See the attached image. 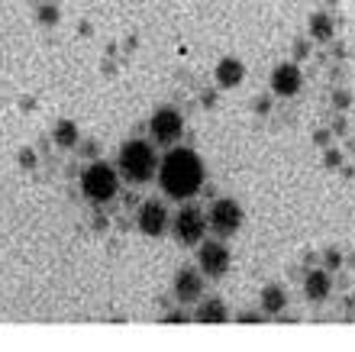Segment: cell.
Returning <instances> with one entry per match:
<instances>
[{
  "mask_svg": "<svg viewBox=\"0 0 355 352\" xmlns=\"http://www.w3.org/2000/svg\"><path fill=\"white\" fill-rule=\"evenodd\" d=\"M159 181L171 201H187L204 185V162L194 149H171L159 162Z\"/></svg>",
  "mask_w": 355,
  "mask_h": 352,
  "instance_id": "cell-1",
  "label": "cell"
},
{
  "mask_svg": "<svg viewBox=\"0 0 355 352\" xmlns=\"http://www.w3.org/2000/svg\"><path fill=\"white\" fill-rule=\"evenodd\" d=\"M116 171H120V178H126L130 185H146V181L159 171V158H155V152H152L149 142L130 140V142H123L120 146Z\"/></svg>",
  "mask_w": 355,
  "mask_h": 352,
  "instance_id": "cell-2",
  "label": "cell"
},
{
  "mask_svg": "<svg viewBox=\"0 0 355 352\" xmlns=\"http://www.w3.org/2000/svg\"><path fill=\"white\" fill-rule=\"evenodd\" d=\"M120 191V171L107 162H94L85 168L81 175V194L91 201V204H110Z\"/></svg>",
  "mask_w": 355,
  "mask_h": 352,
  "instance_id": "cell-3",
  "label": "cell"
},
{
  "mask_svg": "<svg viewBox=\"0 0 355 352\" xmlns=\"http://www.w3.org/2000/svg\"><path fill=\"white\" fill-rule=\"evenodd\" d=\"M207 233V213L200 210V207L187 204L178 210L175 217V240L181 242V246H197V242L204 240Z\"/></svg>",
  "mask_w": 355,
  "mask_h": 352,
  "instance_id": "cell-4",
  "label": "cell"
},
{
  "mask_svg": "<svg viewBox=\"0 0 355 352\" xmlns=\"http://www.w3.org/2000/svg\"><path fill=\"white\" fill-rule=\"evenodd\" d=\"M207 226L216 233V236H233L239 226H243V207L230 201V197H220L210 210H207Z\"/></svg>",
  "mask_w": 355,
  "mask_h": 352,
  "instance_id": "cell-5",
  "label": "cell"
},
{
  "mask_svg": "<svg viewBox=\"0 0 355 352\" xmlns=\"http://www.w3.org/2000/svg\"><path fill=\"white\" fill-rule=\"evenodd\" d=\"M230 249L223 242H214V240H204L200 249H197V269L204 271V278H223L230 271Z\"/></svg>",
  "mask_w": 355,
  "mask_h": 352,
  "instance_id": "cell-6",
  "label": "cell"
},
{
  "mask_svg": "<svg viewBox=\"0 0 355 352\" xmlns=\"http://www.w3.org/2000/svg\"><path fill=\"white\" fill-rule=\"evenodd\" d=\"M149 130L159 146H175V142L181 140V133H184V117H181L175 107H162V110L152 117Z\"/></svg>",
  "mask_w": 355,
  "mask_h": 352,
  "instance_id": "cell-7",
  "label": "cell"
},
{
  "mask_svg": "<svg viewBox=\"0 0 355 352\" xmlns=\"http://www.w3.org/2000/svg\"><path fill=\"white\" fill-rule=\"evenodd\" d=\"M304 87V74L294 62H281L271 72V94L275 97H294V94Z\"/></svg>",
  "mask_w": 355,
  "mask_h": 352,
  "instance_id": "cell-8",
  "label": "cell"
},
{
  "mask_svg": "<svg viewBox=\"0 0 355 352\" xmlns=\"http://www.w3.org/2000/svg\"><path fill=\"white\" fill-rule=\"evenodd\" d=\"M175 297L181 304H197L204 297V271L181 269L175 275Z\"/></svg>",
  "mask_w": 355,
  "mask_h": 352,
  "instance_id": "cell-9",
  "label": "cell"
},
{
  "mask_svg": "<svg viewBox=\"0 0 355 352\" xmlns=\"http://www.w3.org/2000/svg\"><path fill=\"white\" fill-rule=\"evenodd\" d=\"M165 226H168V210H165V204H162V201H146V204L139 207V230L146 233V236H162Z\"/></svg>",
  "mask_w": 355,
  "mask_h": 352,
  "instance_id": "cell-10",
  "label": "cell"
},
{
  "mask_svg": "<svg viewBox=\"0 0 355 352\" xmlns=\"http://www.w3.org/2000/svg\"><path fill=\"white\" fill-rule=\"evenodd\" d=\"M329 291H333V278H329L327 269L307 271V278H304V294H307V301H313V304H323V301L329 297Z\"/></svg>",
  "mask_w": 355,
  "mask_h": 352,
  "instance_id": "cell-11",
  "label": "cell"
},
{
  "mask_svg": "<svg viewBox=\"0 0 355 352\" xmlns=\"http://www.w3.org/2000/svg\"><path fill=\"white\" fill-rule=\"evenodd\" d=\"M245 78V68L239 58H223L220 65H216V84L220 87H239Z\"/></svg>",
  "mask_w": 355,
  "mask_h": 352,
  "instance_id": "cell-12",
  "label": "cell"
},
{
  "mask_svg": "<svg viewBox=\"0 0 355 352\" xmlns=\"http://www.w3.org/2000/svg\"><path fill=\"white\" fill-rule=\"evenodd\" d=\"M197 320H200V324H226V320H230V310H226V304L220 297H210V301H200Z\"/></svg>",
  "mask_w": 355,
  "mask_h": 352,
  "instance_id": "cell-13",
  "label": "cell"
},
{
  "mask_svg": "<svg viewBox=\"0 0 355 352\" xmlns=\"http://www.w3.org/2000/svg\"><path fill=\"white\" fill-rule=\"evenodd\" d=\"M262 310L265 314H281L284 307H288V294H284V287H278V285H268V287H262Z\"/></svg>",
  "mask_w": 355,
  "mask_h": 352,
  "instance_id": "cell-14",
  "label": "cell"
},
{
  "mask_svg": "<svg viewBox=\"0 0 355 352\" xmlns=\"http://www.w3.org/2000/svg\"><path fill=\"white\" fill-rule=\"evenodd\" d=\"M310 36L317 39V42H329V39L336 36V23L329 13H313L310 17Z\"/></svg>",
  "mask_w": 355,
  "mask_h": 352,
  "instance_id": "cell-15",
  "label": "cell"
},
{
  "mask_svg": "<svg viewBox=\"0 0 355 352\" xmlns=\"http://www.w3.org/2000/svg\"><path fill=\"white\" fill-rule=\"evenodd\" d=\"M78 123L75 120H62L55 126V133H52V140H55V146H62V149H75L78 146Z\"/></svg>",
  "mask_w": 355,
  "mask_h": 352,
  "instance_id": "cell-16",
  "label": "cell"
},
{
  "mask_svg": "<svg viewBox=\"0 0 355 352\" xmlns=\"http://www.w3.org/2000/svg\"><path fill=\"white\" fill-rule=\"evenodd\" d=\"M39 19H42V23H58V10L55 7H42L39 10Z\"/></svg>",
  "mask_w": 355,
  "mask_h": 352,
  "instance_id": "cell-17",
  "label": "cell"
},
{
  "mask_svg": "<svg viewBox=\"0 0 355 352\" xmlns=\"http://www.w3.org/2000/svg\"><path fill=\"white\" fill-rule=\"evenodd\" d=\"M327 265H329V269H339V265H343V255L329 249V252H327Z\"/></svg>",
  "mask_w": 355,
  "mask_h": 352,
  "instance_id": "cell-18",
  "label": "cell"
},
{
  "mask_svg": "<svg viewBox=\"0 0 355 352\" xmlns=\"http://www.w3.org/2000/svg\"><path fill=\"white\" fill-rule=\"evenodd\" d=\"M165 324H187V317L178 310V314H168V317H165Z\"/></svg>",
  "mask_w": 355,
  "mask_h": 352,
  "instance_id": "cell-19",
  "label": "cell"
},
{
  "mask_svg": "<svg viewBox=\"0 0 355 352\" xmlns=\"http://www.w3.org/2000/svg\"><path fill=\"white\" fill-rule=\"evenodd\" d=\"M339 162H343V156H339V152H327V165L329 168H336Z\"/></svg>",
  "mask_w": 355,
  "mask_h": 352,
  "instance_id": "cell-20",
  "label": "cell"
},
{
  "mask_svg": "<svg viewBox=\"0 0 355 352\" xmlns=\"http://www.w3.org/2000/svg\"><path fill=\"white\" fill-rule=\"evenodd\" d=\"M19 162H26V168H33V152H23V156H19Z\"/></svg>",
  "mask_w": 355,
  "mask_h": 352,
  "instance_id": "cell-21",
  "label": "cell"
}]
</instances>
